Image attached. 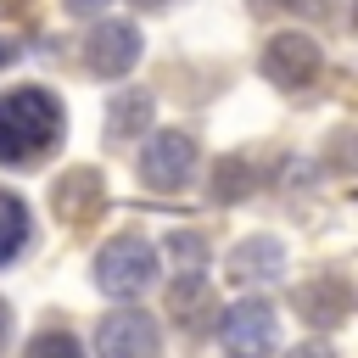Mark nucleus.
<instances>
[{"mask_svg": "<svg viewBox=\"0 0 358 358\" xmlns=\"http://www.w3.org/2000/svg\"><path fill=\"white\" fill-rule=\"evenodd\" d=\"M62 134H67V112H62V101L50 90L22 84V90L0 95V162L6 168L50 157L62 145Z\"/></svg>", "mask_w": 358, "mask_h": 358, "instance_id": "nucleus-1", "label": "nucleus"}, {"mask_svg": "<svg viewBox=\"0 0 358 358\" xmlns=\"http://www.w3.org/2000/svg\"><path fill=\"white\" fill-rule=\"evenodd\" d=\"M151 280H157V252H151V241H140V235H112V241L95 252V285H101L106 296H140Z\"/></svg>", "mask_w": 358, "mask_h": 358, "instance_id": "nucleus-2", "label": "nucleus"}, {"mask_svg": "<svg viewBox=\"0 0 358 358\" xmlns=\"http://www.w3.org/2000/svg\"><path fill=\"white\" fill-rule=\"evenodd\" d=\"M319 45L308 39V34H274L268 45H263V56H257V67H263V78L274 84V90H302V84H313L319 78Z\"/></svg>", "mask_w": 358, "mask_h": 358, "instance_id": "nucleus-3", "label": "nucleus"}, {"mask_svg": "<svg viewBox=\"0 0 358 358\" xmlns=\"http://www.w3.org/2000/svg\"><path fill=\"white\" fill-rule=\"evenodd\" d=\"M218 341H224L229 358H268V347H274V308L257 302V296L224 308V319H218Z\"/></svg>", "mask_w": 358, "mask_h": 358, "instance_id": "nucleus-4", "label": "nucleus"}, {"mask_svg": "<svg viewBox=\"0 0 358 358\" xmlns=\"http://www.w3.org/2000/svg\"><path fill=\"white\" fill-rule=\"evenodd\" d=\"M95 352H101V358H162L157 319H151V313H140V308L106 313V319H101V330H95Z\"/></svg>", "mask_w": 358, "mask_h": 358, "instance_id": "nucleus-5", "label": "nucleus"}, {"mask_svg": "<svg viewBox=\"0 0 358 358\" xmlns=\"http://www.w3.org/2000/svg\"><path fill=\"white\" fill-rule=\"evenodd\" d=\"M190 168H196V140H190L185 129H162V134H151L145 151H140V173H145L151 190H179V185L190 179Z\"/></svg>", "mask_w": 358, "mask_h": 358, "instance_id": "nucleus-6", "label": "nucleus"}, {"mask_svg": "<svg viewBox=\"0 0 358 358\" xmlns=\"http://www.w3.org/2000/svg\"><path fill=\"white\" fill-rule=\"evenodd\" d=\"M134 62H140V28L134 22H101V28H90L84 67L95 78H123Z\"/></svg>", "mask_w": 358, "mask_h": 358, "instance_id": "nucleus-7", "label": "nucleus"}, {"mask_svg": "<svg viewBox=\"0 0 358 358\" xmlns=\"http://www.w3.org/2000/svg\"><path fill=\"white\" fill-rule=\"evenodd\" d=\"M296 313L319 330H336L347 313H352V285L347 274H313L308 285H296Z\"/></svg>", "mask_w": 358, "mask_h": 358, "instance_id": "nucleus-8", "label": "nucleus"}, {"mask_svg": "<svg viewBox=\"0 0 358 358\" xmlns=\"http://www.w3.org/2000/svg\"><path fill=\"white\" fill-rule=\"evenodd\" d=\"M280 268H285V252H280L268 235L241 241V246L229 252V263H224V274H229L235 285H268V280H280Z\"/></svg>", "mask_w": 358, "mask_h": 358, "instance_id": "nucleus-9", "label": "nucleus"}, {"mask_svg": "<svg viewBox=\"0 0 358 358\" xmlns=\"http://www.w3.org/2000/svg\"><path fill=\"white\" fill-rule=\"evenodd\" d=\"M101 173L95 168H73V173H62L56 179V213L67 218V224H78V218H90L95 207H101Z\"/></svg>", "mask_w": 358, "mask_h": 358, "instance_id": "nucleus-10", "label": "nucleus"}, {"mask_svg": "<svg viewBox=\"0 0 358 358\" xmlns=\"http://www.w3.org/2000/svg\"><path fill=\"white\" fill-rule=\"evenodd\" d=\"M145 123H151V95L145 90H117L112 112H106V134L112 140H134V134H145Z\"/></svg>", "mask_w": 358, "mask_h": 358, "instance_id": "nucleus-11", "label": "nucleus"}, {"mask_svg": "<svg viewBox=\"0 0 358 358\" xmlns=\"http://www.w3.org/2000/svg\"><path fill=\"white\" fill-rule=\"evenodd\" d=\"M22 246H28V207H22L11 190H0V268H6Z\"/></svg>", "mask_w": 358, "mask_h": 358, "instance_id": "nucleus-12", "label": "nucleus"}, {"mask_svg": "<svg viewBox=\"0 0 358 358\" xmlns=\"http://www.w3.org/2000/svg\"><path fill=\"white\" fill-rule=\"evenodd\" d=\"M168 257H173L179 274H201V268H207V241H201L196 229H173V235H168Z\"/></svg>", "mask_w": 358, "mask_h": 358, "instance_id": "nucleus-13", "label": "nucleus"}, {"mask_svg": "<svg viewBox=\"0 0 358 358\" xmlns=\"http://www.w3.org/2000/svg\"><path fill=\"white\" fill-rule=\"evenodd\" d=\"M22 358H84V347L67 336V330H45V336H34L28 341V352Z\"/></svg>", "mask_w": 358, "mask_h": 358, "instance_id": "nucleus-14", "label": "nucleus"}, {"mask_svg": "<svg viewBox=\"0 0 358 358\" xmlns=\"http://www.w3.org/2000/svg\"><path fill=\"white\" fill-rule=\"evenodd\" d=\"M246 190H252L246 162H218V185H213V196H218V201H235V196H246Z\"/></svg>", "mask_w": 358, "mask_h": 358, "instance_id": "nucleus-15", "label": "nucleus"}, {"mask_svg": "<svg viewBox=\"0 0 358 358\" xmlns=\"http://www.w3.org/2000/svg\"><path fill=\"white\" fill-rule=\"evenodd\" d=\"M291 358H336V352H330V347H324V341H308V347H296V352H291Z\"/></svg>", "mask_w": 358, "mask_h": 358, "instance_id": "nucleus-16", "label": "nucleus"}, {"mask_svg": "<svg viewBox=\"0 0 358 358\" xmlns=\"http://www.w3.org/2000/svg\"><path fill=\"white\" fill-rule=\"evenodd\" d=\"M101 6H112V0H67V11H78V17H90V11H101Z\"/></svg>", "mask_w": 358, "mask_h": 358, "instance_id": "nucleus-17", "label": "nucleus"}, {"mask_svg": "<svg viewBox=\"0 0 358 358\" xmlns=\"http://www.w3.org/2000/svg\"><path fill=\"white\" fill-rule=\"evenodd\" d=\"M6 336H11V308L0 302V347H6Z\"/></svg>", "mask_w": 358, "mask_h": 358, "instance_id": "nucleus-18", "label": "nucleus"}, {"mask_svg": "<svg viewBox=\"0 0 358 358\" xmlns=\"http://www.w3.org/2000/svg\"><path fill=\"white\" fill-rule=\"evenodd\" d=\"M11 56H17V50H11V45H6V39H0V67H6V62H11Z\"/></svg>", "mask_w": 358, "mask_h": 358, "instance_id": "nucleus-19", "label": "nucleus"}, {"mask_svg": "<svg viewBox=\"0 0 358 358\" xmlns=\"http://www.w3.org/2000/svg\"><path fill=\"white\" fill-rule=\"evenodd\" d=\"M134 6H168V0H134Z\"/></svg>", "mask_w": 358, "mask_h": 358, "instance_id": "nucleus-20", "label": "nucleus"}]
</instances>
